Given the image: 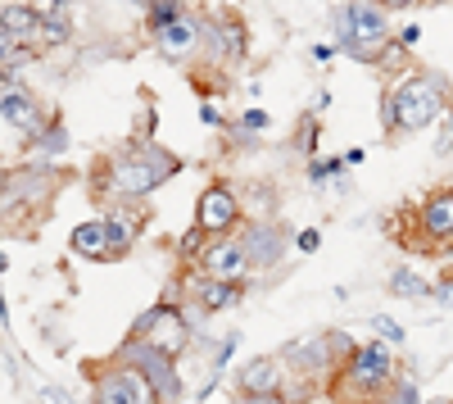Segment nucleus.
Masks as SVG:
<instances>
[{
    "instance_id": "f257e3e1",
    "label": "nucleus",
    "mask_w": 453,
    "mask_h": 404,
    "mask_svg": "<svg viewBox=\"0 0 453 404\" xmlns=\"http://www.w3.org/2000/svg\"><path fill=\"white\" fill-rule=\"evenodd\" d=\"M181 173V159L164 145H150V141H136L127 151H119L109 164H104V187L119 196V200H136L145 191L164 187L168 177Z\"/></svg>"
},
{
    "instance_id": "f03ea898",
    "label": "nucleus",
    "mask_w": 453,
    "mask_h": 404,
    "mask_svg": "<svg viewBox=\"0 0 453 404\" xmlns=\"http://www.w3.org/2000/svg\"><path fill=\"white\" fill-rule=\"evenodd\" d=\"M449 96V82L440 73H408V78L386 96V123L395 132H422L440 119Z\"/></svg>"
},
{
    "instance_id": "7ed1b4c3",
    "label": "nucleus",
    "mask_w": 453,
    "mask_h": 404,
    "mask_svg": "<svg viewBox=\"0 0 453 404\" xmlns=\"http://www.w3.org/2000/svg\"><path fill=\"white\" fill-rule=\"evenodd\" d=\"M335 42L372 59V55H381V46L390 42V23H386V10L376 5V0H349L345 14L335 19Z\"/></svg>"
},
{
    "instance_id": "20e7f679",
    "label": "nucleus",
    "mask_w": 453,
    "mask_h": 404,
    "mask_svg": "<svg viewBox=\"0 0 453 404\" xmlns=\"http://www.w3.org/2000/svg\"><path fill=\"white\" fill-rule=\"evenodd\" d=\"M123 363H132V369L150 382V391H155V404H181V395H186V382H181V369H177L181 359L155 350L150 341L127 337V346H123Z\"/></svg>"
},
{
    "instance_id": "39448f33",
    "label": "nucleus",
    "mask_w": 453,
    "mask_h": 404,
    "mask_svg": "<svg viewBox=\"0 0 453 404\" xmlns=\"http://www.w3.org/2000/svg\"><path fill=\"white\" fill-rule=\"evenodd\" d=\"M191 332H196L191 318H186V309H177V305H155L150 314H141L136 327H132L136 341H150L155 350H164V354H173V359L186 354V346H191Z\"/></svg>"
},
{
    "instance_id": "423d86ee",
    "label": "nucleus",
    "mask_w": 453,
    "mask_h": 404,
    "mask_svg": "<svg viewBox=\"0 0 453 404\" xmlns=\"http://www.w3.org/2000/svg\"><path fill=\"white\" fill-rule=\"evenodd\" d=\"M345 377L349 386H358L363 395H376L395 382V346L376 337L372 346H358L349 359H345Z\"/></svg>"
},
{
    "instance_id": "0eeeda50",
    "label": "nucleus",
    "mask_w": 453,
    "mask_h": 404,
    "mask_svg": "<svg viewBox=\"0 0 453 404\" xmlns=\"http://www.w3.org/2000/svg\"><path fill=\"white\" fill-rule=\"evenodd\" d=\"M96 404H155V391L132 363L119 359V369L96 377Z\"/></svg>"
},
{
    "instance_id": "6e6552de",
    "label": "nucleus",
    "mask_w": 453,
    "mask_h": 404,
    "mask_svg": "<svg viewBox=\"0 0 453 404\" xmlns=\"http://www.w3.org/2000/svg\"><path fill=\"white\" fill-rule=\"evenodd\" d=\"M204 32H209V23H204L200 14L186 10L177 23H168L164 32H155V46H159V55H164V59L186 64V59H196V55H200V46H204Z\"/></svg>"
},
{
    "instance_id": "1a4fd4ad",
    "label": "nucleus",
    "mask_w": 453,
    "mask_h": 404,
    "mask_svg": "<svg viewBox=\"0 0 453 404\" xmlns=\"http://www.w3.org/2000/svg\"><path fill=\"white\" fill-rule=\"evenodd\" d=\"M196 223L209 232V237H222L232 232L241 223V200L232 187H222V182H213V187L200 191V205H196Z\"/></svg>"
},
{
    "instance_id": "9d476101",
    "label": "nucleus",
    "mask_w": 453,
    "mask_h": 404,
    "mask_svg": "<svg viewBox=\"0 0 453 404\" xmlns=\"http://www.w3.org/2000/svg\"><path fill=\"white\" fill-rule=\"evenodd\" d=\"M0 114H5V128L10 132H23L27 141H36V136L46 132V123H42V114H36L32 96L14 78H5V87H0Z\"/></svg>"
},
{
    "instance_id": "9b49d317",
    "label": "nucleus",
    "mask_w": 453,
    "mask_h": 404,
    "mask_svg": "<svg viewBox=\"0 0 453 404\" xmlns=\"http://www.w3.org/2000/svg\"><path fill=\"white\" fill-rule=\"evenodd\" d=\"M254 268L245 241H213L200 260V273L204 277H218V282H245V273Z\"/></svg>"
},
{
    "instance_id": "f8f14e48",
    "label": "nucleus",
    "mask_w": 453,
    "mask_h": 404,
    "mask_svg": "<svg viewBox=\"0 0 453 404\" xmlns=\"http://www.w3.org/2000/svg\"><path fill=\"white\" fill-rule=\"evenodd\" d=\"M236 391H241V395H277V391H281V363H277L273 354L250 359L245 369L236 373Z\"/></svg>"
},
{
    "instance_id": "ddd939ff",
    "label": "nucleus",
    "mask_w": 453,
    "mask_h": 404,
    "mask_svg": "<svg viewBox=\"0 0 453 404\" xmlns=\"http://www.w3.org/2000/svg\"><path fill=\"white\" fill-rule=\"evenodd\" d=\"M241 241H245V250H250L254 268H273L281 254H286V232H281L277 223H254Z\"/></svg>"
},
{
    "instance_id": "4468645a",
    "label": "nucleus",
    "mask_w": 453,
    "mask_h": 404,
    "mask_svg": "<svg viewBox=\"0 0 453 404\" xmlns=\"http://www.w3.org/2000/svg\"><path fill=\"white\" fill-rule=\"evenodd\" d=\"M418 228L426 241H453V191H435L422 214H418Z\"/></svg>"
},
{
    "instance_id": "2eb2a0df",
    "label": "nucleus",
    "mask_w": 453,
    "mask_h": 404,
    "mask_svg": "<svg viewBox=\"0 0 453 404\" xmlns=\"http://www.w3.org/2000/svg\"><path fill=\"white\" fill-rule=\"evenodd\" d=\"M68 245H73V254L78 260H113V245H109V228H104V218H91V223H78L73 228V237H68Z\"/></svg>"
},
{
    "instance_id": "dca6fc26",
    "label": "nucleus",
    "mask_w": 453,
    "mask_h": 404,
    "mask_svg": "<svg viewBox=\"0 0 453 404\" xmlns=\"http://www.w3.org/2000/svg\"><path fill=\"white\" fill-rule=\"evenodd\" d=\"M191 296L204 314H222L241 300V282H218V277H196L191 282Z\"/></svg>"
},
{
    "instance_id": "f3484780",
    "label": "nucleus",
    "mask_w": 453,
    "mask_h": 404,
    "mask_svg": "<svg viewBox=\"0 0 453 404\" xmlns=\"http://www.w3.org/2000/svg\"><path fill=\"white\" fill-rule=\"evenodd\" d=\"M5 27H0V36H10V42L19 46H32V42H42V14H36L32 5H5Z\"/></svg>"
},
{
    "instance_id": "a211bd4d",
    "label": "nucleus",
    "mask_w": 453,
    "mask_h": 404,
    "mask_svg": "<svg viewBox=\"0 0 453 404\" xmlns=\"http://www.w3.org/2000/svg\"><path fill=\"white\" fill-rule=\"evenodd\" d=\"M104 228H109V245H113V260H119V254H127V250H132V241H136V218H127V209H123V205H119V209H109Z\"/></svg>"
},
{
    "instance_id": "6ab92c4d",
    "label": "nucleus",
    "mask_w": 453,
    "mask_h": 404,
    "mask_svg": "<svg viewBox=\"0 0 453 404\" xmlns=\"http://www.w3.org/2000/svg\"><path fill=\"white\" fill-rule=\"evenodd\" d=\"M390 291H395L399 300H422V296H431L435 286H431L418 268H399V273L390 277Z\"/></svg>"
},
{
    "instance_id": "aec40b11",
    "label": "nucleus",
    "mask_w": 453,
    "mask_h": 404,
    "mask_svg": "<svg viewBox=\"0 0 453 404\" xmlns=\"http://www.w3.org/2000/svg\"><path fill=\"white\" fill-rule=\"evenodd\" d=\"M145 14H150V27L164 32L168 23H177L186 14V5H181V0H145Z\"/></svg>"
},
{
    "instance_id": "412c9836",
    "label": "nucleus",
    "mask_w": 453,
    "mask_h": 404,
    "mask_svg": "<svg viewBox=\"0 0 453 404\" xmlns=\"http://www.w3.org/2000/svg\"><path fill=\"white\" fill-rule=\"evenodd\" d=\"M213 241H209V232L200 228V223H191V232H186L181 241H177V250H181V260H204V250H209Z\"/></svg>"
},
{
    "instance_id": "4be33fe9",
    "label": "nucleus",
    "mask_w": 453,
    "mask_h": 404,
    "mask_svg": "<svg viewBox=\"0 0 453 404\" xmlns=\"http://www.w3.org/2000/svg\"><path fill=\"white\" fill-rule=\"evenodd\" d=\"M36 151H42V155H64L68 151V132H64V123H46V132L42 136H36Z\"/></svg>"
},
{
    "instance_id": "5701e85b",
    "label": "nucleus",
    "mask_w": 453,
    "mask_h": 404,
    "mask_svg": "<svg viewBox=\"0 0 453 404\" xmlns=\"http://www.w3.org/2000/svg\"><path fill=\"white\" fill-rule=\"evenodd\" d=\"M42 42H46V46H64V42H68V19H64L59 10L42 14Z\"/></svg>"
},
{
    "instance_id": "b1692460",
    "label": "nucleus",
    "mask_w": 453,
    "mask_h": 404,
    "mask_svg": "<svg viewBox=\"0 0 453 404\" xmlns=\"http://www.w3.org/2000/svg\"><path fill=\"white\" fill-rule=\"evenodd\" d=\"M372 64H381L386 73H403V68H408V46H403V42H386L381 55H376Z\"/></svg>"
},
{
    "instance_id": "393cba45",
    "label": "nucleus",
    "mask_w": 453,
    "mask_h": 404,
    "mask_svg": "<svg viewBox=\"0 0 453 404\" xmlns=\"http://www.w3.org/2000/svg\"><path fill=\"white\" fill-rule=\"evenodd\" d=\"M340 173H345V159H309V182L313 187H322V182H331Z\"/></svg>"
},
{
    "instance_id": "a878e982",
    "label": "nucleus",
    "mask_w": 453,
    "mask_h": 404,
    "mask_svg": "<svg viewBox=\"0 0 453 404\" xmlns=\"http://www.w3.org/2000/svg\"><path fill=\"white\" fill-rule=\"evenodd\" d=\"M295 151L313 159V151H318V119H304V123H299V136H295Z\"/></svg>"
},
{
    "instance_id": "bb28decb",
    "label": "nucleus",
    "mask_w": 453,
    "mask_h": 404,
    "mask_svg": "<svg viewBox=\"0 0 453 404\" xmlns=\"http://www.w3.org/2000/svg\"><path fill=\"white\" fill-rule=\"evenodd\" d=\"M372 327H376V337L390 341V346H399V341H403V327H399L395 318H386V314H376V318H372Z\"/></svg>"
},
{
    "instance_id": "cd10ccee",
    "label": "nucleus",
    "mask_w": 453,
    "mask_h": 404,
    "mask_svg": "<svg viewBox=\"0 0 453 404\" xmlns=\"http://www.w3.org/2000/svg\"><path fill=\"white\" fill-rule=\"evenodd\" d=\"M386 391H390L386 404H422V395H418V386H412V382H390Z\"/></svg>"
},
{
    "instance_id": "c85d7f7f",
    "label": "nucleus",
    "mask_w": 453,
    "mask_h": 404,
    "mask_svg": "<svg viewBox=\"0 0 453 404\" xmlns=\"http://www.w3.org/2000/svg\"><path fill=\"white\" fill-rule=\"evenodd\" d=\"M322 245V232L318 228H304V232H295V250H304V254H313Z\"/></svg>"
},
{
    "instance_id": "c756f323",
    "label": "nucleus",
    "mask_w": 453,
    "mask_h": 404,
    "mask_svg": "<svg viewBox=\"0 0 453 404\" xmlns=\"http://www.w3.org/2000/svg\"><path fill=\"white\" fill-rule=\"evenodd\" d=\"M241 123H245V128H268V114H263V109H245Z\"/></svg>"
},
{
    "instance_id": "7c9ffc66",
    "label": "nucleus",
    "mask_w": 453,
    "mask_h": 404,
    "mask_svg": "<svg viewBox=\"0 0 453 404\" xmlns=\"http://www.w3.org/2000/svg\"><path fill=\"white\" fill-rule=\"evenodd\" d=\"M431 296H435L440 305H453V282H435V291H431Z\"/></svg>"
},
{
    "instance_id": "2f4dec72",
    "label": "nucleus",
    "mask_w": 453,
    "mask_h": 404,
    "mask_svg": "<svg viewBox=\"0 0 453 404\" xmlns=\"http://www.w3.org/2000/svg\"><path fill=\"white\" fill-rule=\"evenodd\" d=\"M42 404H73V400H68L64 391H55V386H46V391H42Z\"/></svg>"
},
{
    "instance_id": "473e14b6",
    "label": "nucleus",
    "mask_w": 453,
    "mask_h": 404,
    "mask_svg": "<svg viewBox=\"0 0 453 404\" xmlns=\"http://www.w3.org/2000/svg\"><path fill=\"white\" fill-rule=\"evenodd\" d=\"M399 42H403V46H418V42H422V27H418V23H412V27H403V36H399Z\"/></svg>"
},
{
    "instance_id": "72a5a7b5",
    "label": "nucleus",
    "mask_w": 453,
    "mask_h": 404,
    "mask_svg": "<svg viewBox=\"0 0 453 404\" xmlns=\"http://www.w3.org/2000/svg\"><path fill=\"white\" fill-rule=\"evenodd\" d=\"M376 5H381V10H412L418 0H376Z\"/></svg>"
},
{
    "instance_id": "f704fd0d",
    "label": "nucleus",
    "mask_w": 453,
    "mask_h": 404,
    "mask_svg": "<svg viewBox=\"0 0 453 404\" xmlns=\"http://www.w3.org/2000/svg\"><path fill=\"white\" fill-rule=\"evenodd\" d=\"M200 119H204V123H213V128L222 123V114H218V109H213V105H200Z\"/></svg>"
},
{
    "instance_id": "c9c22d12",
    "label": "nucleus",
    "mask_w": 453,
    "mask_h": 404,
    "mask_svg": "<svg viewBox=\"0 0 453 404\" xmlns=\"http://www.w3.org/2000/svg\"><path fill=\"white\" fill-rule=\"evenodd\" d=\"M449 404H453V400H449Z\"/></svg>"
}]
</instances>
